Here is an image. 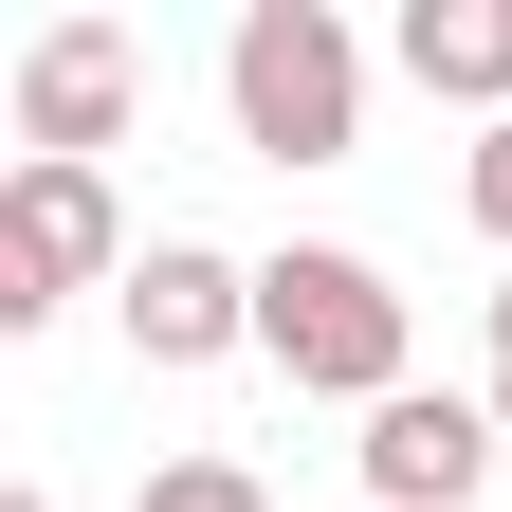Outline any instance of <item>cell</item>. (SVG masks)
<instances>
[{
	"mask_svg": "<svg viewBox=\"0 0 512 512\" xmlns=\"http://www.w3.org/2000/svg\"><path fill=\"white\" fill-rule=\"evenodd\" d=\"M403 74L439 110H494L512 128V0H403Z\"/></svg>",
	"mask_w": 512,
	"mask_h": 512,
	"instance_id": "obj_7",
	"label": "cell"
},
{
	"mask_svg": "<svg viewBox=\"0 0 512 512\" xmlns=\"http://www.w3.org/2000/svg\"><path fill=\"white\" fill-rule=\"evenodd\" d=\"M494 403H458V384H403V403H366V512H476V476H494Z\"/></svg>",
	"mask_w": 512,
	"mask_h": 512,
	"instance_id": "obj_5",
	"label": "cell"
},
{
	"mask_svg": "<svg viewBox=\"0 0 512 512\" xmlns=\"http://www.w3.org/2000/svg\"><path fill=\"white\" fill-rule=\"evenodd\" d=\"M128 348H147V366H220V348H256V275H238V256H202V238H147V256H128Z\"/></svg>",
	"mask_w": 512,
	"mask_h": 512,
	"instance_id": "obj_6",
	"label": "cell"
},
{
	"mask_svg": "<svg viewBox=\"0 0 512 512\" xmlns=\"http://www.w3.org/2000/svg\"><path fill=\"white\" fill-rule=\"evenodd\" d=\"M458 202H476V238H512V128H494V147L458 165Z\"/></svg>",
	"mask_w": 512,
	"mask_h": 512,
	"instance_id": "obj_9",
	"label": "cell"
},
{
	"mask_svg": "<svg viewBox=\"0 0 512 512\" xmlns=\"http://www.w3.org/2000/svg\"><path fill=\"white\" fill-rule=\"evenodd\" d=\"M128 512H275V494H256V458H165Z\"/></svg>",
	"mask_w": 512,
	"mask_h": 512,
	"instance_id": "obj_8",
	"label": "cell"
},
{
	"mask_svg": "<svg viewBox=\"0 0 512 512\" xmlns=\"http://www.w3.org/2000/svg\"><path fill=\"white\" fill-rule=\"evenodd\" d=\"M0 512H55V494H0Z\"/></svg>",
	"mask_w": 512,
	"mask_h": 512,
	"instance_id": "obj_11",
	"label": "cell"
},
{
	"mask_svg": "<svg viewBox=\"0 0 512 512\" xmlns=\"http://www.w3.org/2000/svg\"><path fill=\"white\" fill-rule=\"evenodd\" d=\"M92 275L128 293V220H110V165H19V183H0V330L74 311Z\"/></svg>",
	"mask_w": 512,
	"mask_h": 512,
	"instance_id": "obj_3",
	"label": "cell"
},
{
	"mask_svg": "<svg viewBox=\"0 0 512 512\" xmlns=\"http://www.w3.org/2000/svg\"><path fill=\"white\" fill-rule=\"evenodd\" d=\"M128 92H147V37H128V19H55V37L19 55V165L128 147Z\"/></svg>",
	"mask_w": 512,
	"mask_h": 512,
	"instance_id": "obj_4",
	"label": "cell"
},
{
	"mask_svg": "<svg viewBox=\"0 0 512 512\" xmlns=\"http://www.w3.org/2000/svg\"><path fill=\"white\" fill-rule=\"evenodd\" d=\"M220 92H238V147L256 165H348L366 147V37L330 19V0H238Z\"/></svg>",
	"mask_w": 512,
	"mask_h": 512,
	"instance_id": "obj_1",
	"label": "cell"
},
{
	"mask_svg": "<svg viewBox=\"0 0 512 512\" xmlns=\"http://www.w3.org/2000/svg\"><path fill=\"white\" fill-rule=\"evenodd\" d=\"M494 384H512V275H494Z\"/></svg>",
	"mask_w": 512,
	"mask_h": 512,
	"instance_id": "obj_10",
	"label": "cell"
},
{
	"mask_svg": "<svg viewBox=\"0 0 512 512\" xmlns=\"http://www.w3.org/2000/svg\"><path fill=\"white\" fill-rule=\"evenodd\" d=\"M494 421H512V384H494Z\"/></svg>",
	"mask_w": 512,
	"mask_h": 512,
	"instance_id": "obj_12",
	"label": "cell"
},
{
	"mask_svg": "<svg viewBox=\"0 0 512 512\" xmlns=\"http://www.w3.org/2000/svg\"><path fill=\"white\" fill-rule=\"evenodd\" d=\"M256 348L311 403H403V293H384V256H348V238L256 256Z\"/></svg>",
	"mask_w": 512,
	"mask_h": 512,
	"instance_id": "obj_2",
	"label": "cell"
}]
</instances>
